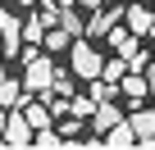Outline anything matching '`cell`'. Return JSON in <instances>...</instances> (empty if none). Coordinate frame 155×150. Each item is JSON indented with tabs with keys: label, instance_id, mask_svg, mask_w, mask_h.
<instances>
[{
	"label": "cell",
	"instance_id": "6",
	"mask_svg": "<svg viewBox=\"0 0 155 150\" xmlns=\"http://www.w3.org/2000/svg\"><path fill=\"white\" fill-rule=\"evenodd\" d=\"M123 23H128V32L150 37V32H155V9H146V5H128V9H123Z\"/></svg>",
	"mask_w": 155,
	"mask_h": 150
},
{
	"label": "cell",
	"instance_id": "9",
	"mask_svg": "<svg viewBox=\"0 0 155 150\" xmlns=\"http://www.w3.org/2000/svg\"><path fill=\"white\" fill-rule=\"evenodd\" d=\"M110 46H114V55H123V59H132L141 46H137V32H128L123 23H114L110 27Z\"/></svg>",
	"mask_w": 155,
	"mask_h": 150
},
{
	"label": "cell",
	"instance_id": "16",
	"mask_svg": "<svg viewBox=\"0 0 155 150\" xmlns=\"http://www.w3.org/2000/svg\"><path fill=\"white\" fill-rule=\"evenodd\" d=\"M96 105H101V100H96L91 91H87V96H68V114H73V118H91Z\"/></svg>",
	"mask_w": 155,
	"mask_h": 150
},
{
	"label": "cell",
	"instance_id": "1",
	"mask_svg": "<svg viewBox=\"0 0 155 150\" xmlns=\"http://www.w3.org/2000/svg\"><path fill=\"white\" fill-rule=\"evenodd\" d=\"M23 64H28V73H23L28 96H46V91H50V78H55V59H46L37 46H28V50H23Z\"/></svg>",
	"mask_w": 155,
	"mask_h": 150
},
{
	"label": "cell",
	"instance_id": "7",
	"mask_svg": "<svg viewBox=\"0 0 155 150\" xmlns=\"http://www.w3.org/2000/svg\"><path fill=\"white\" fill-rule=\"evenodd\" d=\"M119 91H123V100H132V105H141V100L150 96V87H146V73H137V68H128L123 78H119Z\"/></svg>",
	"mask_w": 155,
	"mask_h": 150
},
{
	"label": "cell",
	"instance_id": "12",
	"mask_svg": "<svg viewBox=\"0 0 155 150\" xmlns=\"http://www.w3.org/2000/svg\"><path fill=\"white\" fill-rule=\"evenodd\" d=\"M41 46H46V55H68V46H73V37L55 23V27H46V37H41Z\"/></svg>",
	"mask_w": 155,
	"mask_h": 150
},
{
	"label": "cell",
	"instance_id": "11",
	"mask_svg": "<svg viewBox=\"0 0 155 150\" xmlns=\"http://www.w3.org/2000/svg\"><path fill=\"white\" fill-rule=\"evenodd\" d=\"M128 127L137 132V141H150L155 136V109H132L128 114Z\"/></svg>",
	"mask_w": 155,
	"mask_h": 150
},
{
	"label": "cell",
	"instance_id": "8",
	"mask_svg": "<svg viewBox=\"0 0 155 150\" xmlns=\"http://www.w3.org/2000/svg\"><path fill=\"white\" fill-rule=\"evenodd\" d=\"M32 96H28V87L23 82H14V78H0V109H23Z\"/></svg>",
	"mask_w": 155,
	"mask_h": 150
},
{
	"label": "cell",
	"instance_id": "24",
	"mask_svg": "<svg viewBox=\"0 0 155 150\" xmlns=\"http://www.w3.org/2000/svg\"><path fill=\"white\" fill-rule=\"evenodd\" d=\"M23 5H41V0H23Z\"/></svg>",
	"mask_w": 155,
	"mask_h": 150
},
{
	"label": "cell",
	"instance_id": "23",
	"mask_svg": "<svg viewBox=\"0 0 155 150\" xmlns=\"http://www.w3.org/2000/svg\"><path fill=\"white\" fill-rule=\"evenodd\" d=\"M55 5H78V0H55Z\"/></svg>",
	"mask_w": 155,
	"mask_h": 150
},
{
	"label": "cell",
	"instance_id": "2",
	"mask_svg": "<svg viewBox=\"0 0 155 150\" xmlns=\"http://www.w3.org/2000/svg\"><path fill=\"white\" fill-rule=\"evenodd\" d=\"M68 68H73V78L91 82V78H101V68H105V55H101L91 41L73 37V46H68Z\"/></svg>",
	"mask_w": 155,
	"mask_h": 150
},
{
	"label": "cell",
	"instance_id": "21",
	"mask_svg": "<svg viewBox=\"0 0 155 150\" xmlns=\"http://www.w3.org/2000/svg\"><path fill=\"white\" fill-rule=\"evenodd\" d=\"M5 114H9V109H0V132H5Z\"/></svg>",
	"mask_w": 155,
	"mask_h": 150
},
{
	"label": "cell",
	"instance_id": "13",
	"mask_svg": "<svg viewBox=\"0 0 155 150\" xmlns=\"http://www.w3.org/2000/svg\"><path fill=\"white\" fill-rule=\"evenodd\" d=\"M119 118H123V114H119V105H114V100H101V105H96V114H91V127H96V132H110Z\"/></svg>",
	"mask_w": 155,
	"mask_h": 150
},
{
	"label": "cell",
	"instance_id": "19",
	"mask_svg": "<svg viewBox=\"0 0 155 150\" xmlns=\"http://www.w3.org/2000/svg\"><path fill=\"white\" fill-rule=\"evenodd\" d=\"M78 132H82V118L64 114V123H59V136H64V141H78Z\"/></svg>",
	"mask_w": 155,
	"mask_h": 150
},
{
	"label": "cell",
	"instance_id": "22",
	"mask_svg": "<svg viewBox=\"0 0 155 150\" xmlns=\"http://www.w3.org/2000/svg\"><path fill=\"white\" fill-rule=\"evenodd\" d=\"M0 78H9V73H5V59H0Z\"/></svg>",
	"mask_w": 155,
	"mask_h": 150
},
{
	"label": "cell",
	"instance_id": "10",
	"mask_svg": "<svg viewBox=\"0 0 155 150\" xmlns=\"http://www.w3.org/2000/svg\"><path fill=\"white\" fill-rule=\"evenodd\" d=\"M101 145H110V150H128V145H137V132L128 127V118H119V123L101 136Z\"/></svg>",
	"mask_w": 155,
	"mask_h": 150
},
{
	"label": "cell",
	"instance_id": "4",
	"mask_svg": "<svg viewBox=\"0 0 155 150\" xmlns=\"http://www.w3.org/2000/svg\"><path fill=\"white\" fill-rule=\"evenodd\" d=\"M0 41H5V55H9V59H14L18 46H23V18L9 14L5 5H0Z\"/></svg>",
	"mask_w": 155,
	"mask_h": 150
},
{
	"label": "cell",
	"instance_id": "5",
	"mask_svg": "<svg viewBox=\"0 0 155 150\" xmlns=\"http://www.w3.org/2000/svg\"><path fill=\"white\" fill-rule=\"evenodd\" d=\"M114 23H123V9L101 5V9H91V18H87V37H91V41H96V37H110Z\"/></svg>",
	"mask_w": 155,
	"mask_h": 150
},
{
	"label": "cell",
	"instance_id": "14",
	"mask_svg": "<svg viewBox=\"0 0 155 150\" xmlns=\"http://www.w3.org/2000/svg\"><path fill=\"white\" fill-rule=\"evenodd\" d=\"M41 37H46V18H41V9L32 5V14L23 18V41H28V46H41Z\"/></svg>",
	"mask_w": 155,
	"mask_h": 150
},
{
	"label": "cell",
	"instance_id": "25",
	"mask_svg": "<svg viewBox=\"0 0 155 150\" xmlns=\"http://www.w3.org/2000/svg\"><path fill=\"white\" fill-rule=\"evenodd\" d=\"M0 5H5V0H0Z\"/></svg>",
	"mask_w": 155,
	"mask_h": 150
},
{
	"label": "cell",
	"instance_id": "18",
	"mask_svg": "<svg viewBox=\"0 0 155 150\" xmlns=\"http://www.w3.org/2000/svg\"><path fill=\"white\" fill-rule=\"evenodd\" d=\"M123 73H128V59H123V55H114V59H105V68H101V78L119 87V78H123Z\"/></svg>",
	"mask_w": 155,
	"mask_h": 150
},
{
	"label": "cell",
	"instance_id": "3",
	"mask_svg": "<svg viewBox=\"0 0 155 150\" xmlns=\"http://www.w3.org/2000/svg\"><path fill=\"white\" fill-rule=\"evenodd\" d=\"M32 123H28V114L23 109H9L5 114V132H0V145H9V150H18V145H32Z\"/></svg>",
	"mask_w": 155,
	"mask_h": 150
},
{
	"label": "cell",
	"instance_id": "17",
	"mask_svg": "<svg viewBox=\"0 0 155 150\" xmlns=\"http://www.w3.org/2000/svg\"><path fill=\"white\" fill-rule=\"evenodd\" d=\"M50 96H73V68L55 64V78H50Z\"/></svg>",
	"mask_w": 155,
	"mask_h": 150
},
{
	"label": "cell",
	"instance_id": "20",
	"mask_svg": "<svg viewBox=\"0 0 155 150\" xmlns=\"http://www.w3.org/2000/svg\"><path fill=\"white\" fill-rule=\"evenodd\" d=\"M78 5H82V9L91 14V9H101V5H110V0H78Z\"/></svg>",
	"mask_w": 155,
	"mask_h": 150
},
{
	"label": "cell",
	"instance_id": "15",
	"mask_svg": "<svg viewBox=\"0 0 155 150\" xmlns=\"http://www.w3.org/2000/svg\"><path fill=\"white\" fill-rule=\"evenodd\" d=\"M59 27L68 37H87V23L78 18V5H59Z\"/></svg>",
	"mask_w": 155,
	"mask_h": 150
}]
</instances>
